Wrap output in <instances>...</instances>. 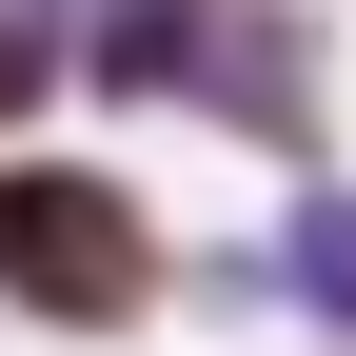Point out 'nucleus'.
I'll return each mask as SVG.
<instances>
[{"mask_svg": "<svg viewBox=\"0 0 356 356\" xmlns=\"http://www.w3.org/2000/svg\"><path fill=\"white\" fill-rule=\"evenodd\" d=\"M0 277H20V297H79V317H119V297H139V218H119L99 178H20V198H0Z\"/></svg>", "mask_w": 356, "mask_h": 356, "instance_id": "1", "label": "nucleus"}]
</instances>
